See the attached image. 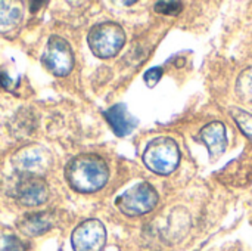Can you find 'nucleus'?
<instances>
[{
  "label": "nucleus",
  "mask_w": 252,
  "mask_h": 251,
  "mask_svg": "<svg viewBox=\"0 0 252 251\" xmlns=\"http://www.w3.org/2000/svg\"><path fill=\"white\" fill-rule=\"evenodd\" d=\"M143 163L151 172L167 176L173 173L180 163L179 145L168 136L155 138L146 145Z\"/></svg>",
  "instance_id": "2"
},
{
  "label": "nucleus",
  "mask_w": 252,
  "mask_h": 251,
  "mask_svg": "<svg viewBox=\"0 0 252 251\" xmlns=\"http://www.w3.org/2000/svg\"><path fill=\"white\" fill-rule=\"evenodd\" d=\"M106 244L105 225L97 219H87L80 223L72 235L71 246L74 251H102Z\"/></svg>",
  "instance_id": "7"
},
{
  "label": "nucleus",
  "mask_w": 252,
  "mask_h": 251,
  "mask_svg": "<svg viewBox=\"0 0 252 251\" xmlns=\"http://www.w3.org/2000/svg\"><path fill=\"white\" fill-rule=\"evenodd\" d=\"M162 77V68L161 67H155V68H151L145 72V83L149 86V87H154Z\"/></svg>",
  "instance_id": "18"
},
{
  "label": "nucleus",
  "mask_w": 252,
  "mask_h": 251,
  "mask_svg": "<svg viewBox=\"0 0 252 251\" xmlns=\"http://www.w3.org/2000/svg\"><path fill=\"white\" fill-rule=\"evenodd\" d=\"M56 217L50 212L27 213L18 222V229L27 237H40L55 226Z\"/></svg>",
  "instance_id": "10"
},
{
  "label": "nucleus",
  "mask_w": 252,
  "mask_h": 251,
  "mask_svg": "<svg viewBox=\"0 0 252 251\" xmlns=\"http://www.w3.org/2000/svg\"><path fill=\"white\" fill-rule=\"evenodd\" d=\"M43 67L56 77L68 75L74 68V52L61 36H50L41 56Z\"/></svg>",
  "instance_id": "5"
},
{
  "label": "nucleus",
  "mask_w": 252,
  "mask_h": 251,
  "mask_svg": "<svg viewBox=\"0 0 252 251\" xmlns=\"http://www.w3.org/2000/svg\"><path fill=\"white\" fill-rule=\"evenodd\" d=\"M201 141L208 148L211 158H219L224 154L227 148V135L226 126L220 121L210 123L201 130Z\"/></svg>",
  "instance_id": "12"
},
{
  "label": "nucleus",
  "mask_w": 252,
  "mask_h": 251,
  "mask_svg": "<svg viewBox=\"0 0 252 251\" xmlns=\"http://www.w3.org/2000/svg\"><path fill=\"white\" fill-rule=\"evenodd\" d=\"M15 198L27 207H37L47 201L49 186L43 178H22L16 185Z\"/></svg>",
  "instance_id": "9"
},
{
  "label": "nucleus",
  "mask_w": 252,
  "mask_h": 251,
  "mask_svg": "<svg viewBox=\"0 0 252 251\" xmlns=\"http://www.w3.org/2000/svg\"><path fill=\"white\" fill-rule=\"evenodd\" d=\"M236 90H238V95L242 98V99H247V101H251L252 99V67L245 70L239 78H238V84H236Z\"/></svg>",
  "instance_id": "15"
},
{
  "label": "nucleus",
  "mask_w": 252,
  "mask_h": 251,
  "mask_svg": "<svg viewBox=\"0 0 252 251\" xmlns=\"http://www.w3.org/2000/svg\"><path fill=\"white\" fill-rule=\"evenodd\" d=\"M89 47L97 58L108 59L115 56L126 43V33L117 22H100L94 25L87 36Z\"/></svg>",
  "instance_id": "3"
},
{
  "label": "nucleus",
  "mask_w": 252,
  "mask_h": 251,
  "mask_svg": "<svg viewBox=\"0 0 252 251\" xmlns=\"http://www.w3.org/2000/svg\"><path fill=\"white\" fill-rule=\"evenodd\" d=\"M158 200L159 195L157 189L151 183L142 182L123 192L115 200V206L120 209L123 215L128 217H136L151 213L157 207Z\"/></svg>",
  "instance_id": "4"
},
{
  "label": "nucleus",
  "mask_w": 252,
  "mask_h": 251,
  "mask_svg": "<svg viewBox=\"0 0 252 251\" xmlns=\"http://www.w3.org/2000/svg\"><path fill=\"white\" fill-rule=\"evenodd\" d=\"M0 87H3V89H10L12 87V80L4 71L0 72Z\"/></svg>",
  "instance_id": "19"
},
{
  "label": "nucleus",
  "mask_w": 252,
  "mask_h": 251,
  "mask_svg": "<svg viewBox=\"0 0 252 251\" xmlns=\"http://www.w3.org/2000/svg\"><path fill=\"white\" fill-rule=\"evenodd\" d=\"M24 13L18 3L0 0V34L6 36L18 30L22 24Z\"/></svg>",
  "instance_id": "13"
},
{
  "label": "nucleus",
  "mask_w": 252,
  "mask_h": 251,
  "mask_svg": "<svg viewBox=\"0 0 252 251\" xmlns=\"http://www.w3.org/2000/svg\"><path fill=\"white\" fill-rule=\"evenodd\" d=\"M219 179L230 186H247L252 182V145L247 146L242 155L224 166L219 172Z\"/></svg>",
  "instance_id": "8"
},
{
  "label": "nucleus",
  "mask_w": 252,
  "mask_h": 251,
  "mask_svg": "<svg viewBox=\"0 0 252 251\" xmlns=\"http://www.w3.org/2000/svg\"><path fill=\"white\" fill-rule=\"evenodd\" d=\"M229 112H230L232 118L235 120L238 129L251 141L252 143V114L242 108H238V107H230Z\"/></svg>",
  "instance_id": "14"
},
{
  "label": "nucleus",
  "mask_w": 252,
  "mask_h": 251,
  "mask_svg": "<svg viewBox=\"0 0 252 251\" xmlns=\"http://www.w3.org/2000/svg\"><path fill=\"white\" fill-rule=\"evenodd\" d=\"M0 251H25V246L18 237L4 235L0 238Z\"/></svg>",
  "instance_id": "16"
},
{
  "label": "nucleus",
  "mask_w": 252,
  "mask_h": 251,
  "mask_svg": "<svg viewBox=\"0 0 252 251\" xmlns=\"http://www.w3.org/2000/svg\"><path fill=\"white\" fill-rule=\"evenodd\" d=\"M10 163L15 172L22 175V178H43L52 164V157L47 149L30 145L18 149L12 155Z\"/></svg>",
  "instance_id": "6"
},
{
  "label": "nucleus",
  "mask_w": 252,
  "mask_h": 251,
  "mask_svg": "<svg viewBox=\"0 0 252 251\" xmlns=\"http://www.w3.org/2000/svg\"><path fill=\"white\" fill-rule=\"evenodd\" d=\"M155 10L162 15H177L183 10V3H180V1H158V3H155Z\"/></svg>",
  "instance_id": "17"
},
{
  "label": "nucleus",
  "mask_w": 252,
  "mask_h": 251,
  "mask_svg": "<svg viewBox=\"0 0 252 251\" xmlns=\"http://www.w3.org/2000/svg\"><path fill=\"white\" fill-rule=\"evenodd\" d=\"M103 117L108 121V124L111 126L112 132L120 138L130 135L136 129V124H137V120L128 112L127 107L124 104L112 105L109 109H106L103 112Z\"/></svg>",
  "instance_id": "11"
},
{
  "label": "nucleus",
  "mask_w": 252,
  "mask_h": 251,
  "mask_svg": "<svg viewBox=\"0 0 252 251\" xmlns=\"http://www.w3.org/2000/svg\"><path fill=\"white\" fill-rule=\"evenodd\" d=\"M109 178L105 160L96 154H81L65 166L68 185L80 194H92L102 189Z\"/></svg>",
  "instance_id": "1"
}]
</instances>
